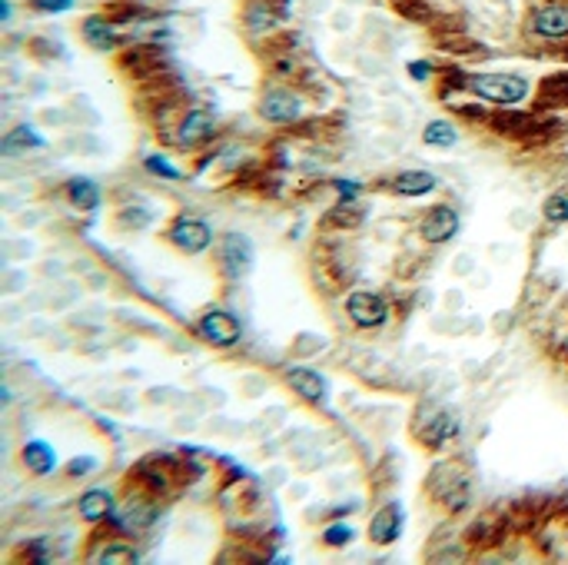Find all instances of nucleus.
Returning a JSON list of instances; mask_svg holds the SVG:
<instances>
[{"instance_id": "39448f33", "label": "nucleus", "mask_w": 568, "mask_h": 565, "mask_svg": "<svg viewBox=\"0 0 568 565\" xmlns=\"http://www.w3.org/2000/svg\"><path fill=\"white\" fill-rule=\"evenodd\" d=\"M260 117L270 120V124H293V120L303 117V100L293 90H270L260 100Z\"/></svg>"}, {"instance_id": "2eb2a0df", "label": "nucleus", "mask_w": 568, "mask_h": 565, "mask_svg": "<svg viewBox=\"0 0 568 565\" xmlns=\"http://www.w3.org/2000/svg\"><path fill=\"white\" fill-rule=\"evenodd\" d=\"M114 512V496L106 492V489H94L87 496L80 499V519L84 522H100Z\"/></svg>"}, {"instance_id": "b1692460", "label": "nucleus", "mask_w": 568, "mask_h": 565, "mask_svg": "<svg viewBox=\"0 0 568 565\" xmlns=\"http://www.w3.org/2000/svg\"><path fill=\"white\" fill-rule=\"evenodd\" d=\"M146 170H150V173H156V176H166V180H180V170L166 164V156H160V154L146 156Z\"/></svg>"}, {"instance_id": "393cba45", "label": "nucleus", "mask_w": 568, "mask_h": 565, "mask_svg": "<svg viewBox=\"0 0 568 565\" xmlns=\"http://www.w3.org/2000/svg\"><path fill=\"white\" fill-rule=\"evenodd\" d=\"M323 542L326 546H346V542H353V526H343V522H336V526H329L326 532H323Z\"/></svg>"}, {"instance_id": "a211bd4d", "label": "nucleus", "mask_w": 568, "mask_h": 565, "mask_svg": "<svg viewBox=\"0 0 568 565\" xmlns=\"http://www.w3.org/2000/svg\"><path fill=\"white\" fill-rule=\"evenodd\" d=\"M423 140L429 146H439V150H449V146L459 144V130L449 124V120H433V124H425L423 130Z\"/></svg>"}, {"instance_id": "f257e3e1", "label": "nucleus", "mask_w": 568, "mask_h": 565, "mask_svg": "<svg viewBox=\"0 0 568 565\" xmlns=\"http://www.w3.org/2000/svg\"><path fill=\"white\" fill-rule=\"evenodd\" d=\"M469 87H473L482 100L502 104V107L522 104V100L529 97V80L519 77V74H475V77L469 80Z\"/></svg>"}, {"instance_id": "1a4fd4ad", "label": "nucleus", "mask_w": 568, "mask_h": 565, "mask_svg": "<svg viewBox=\"0 0 568 565\" xmlns=\"http://www.w3.org/2000/svg\"><path fill=\"white\" fill-rule=\"evenodd\" d=\"M532 30L539 37L549 40L568 37V7L565 4H545V7H539L532 14Z\"/></svg>"}, {"instance_id": "ddd939ff", "label": "nucleus", "mask_w": 568, "mask_h": 565, "mask_svg": "<svg viewBox=\"0 0 568 565\" xmlns=\"http://www.w3.org/2000/svg\"><path fill=\"white\" fill-rule=\"evenodd\" d=\"M24 466H27L34 476H47V472H54V466H57V452H54L44 439H34V442L24 446Z\"/></svg>"}, {"instance_id": "9d476101", "label": "nucleus", "mask_w": 568, "mask_h": 565, "mask_svg": "<svg viewBox=\"0 0 568 565\" xmlns=\"http://www.w3.org/2000/svg\"><path fill=\"white\" fill-rule=\"evenodd\" d=\"M223 266L230 276H246L253 266V243L243 233H230L223 240Z\"/></svg>"}, {"instance_id": "20e7f679", "label": "nucleus", "mask_w": 568, "mask_h": 565, "mask_svg": "<svg viewBox=\"0 0 568 565\" xmlns=\"http://www.w3.org/2000/svg\"><path fill=\"white\" fill-rule=\"evenodd\" d=\"M200 336L206 342H213V346H220V350H230V346H236L243 340V326L233 312L213 310L200 320Z\"/></svg>"}, {"instance_id": "4468645a", "label": "nucleus", "mask_w": 568, "mask_h": 565, "mask_svg": "<svg viewBox=\"0 0 568 565\" xmlns=\"http://www.w3.org/2000/svg\"><path fill=\"white\" fill-rule=\"evenodd\" d=\"M435 186H439V180L425 170H405V173L395 176V193L399 196H425L433 193Z\"/></svg>"}, {"instance_id": "f8f14e48", "label": "nucleus", "mask_w": 568, "mask_h": 565, "mask_svg": "<svg viewBox=\"0 0 568 565\" xmlns=\"http://www.w3.org/2000/svg\"><path fill=\"white\" fill-rule=\"evenodd\" d=\"M160 509L150 502V499H126V506L120 509V526L130 529V532H140V529L154 526V519Z\"/></svg>"}, {"instance_id": "5701e85b", "label": "nucleus", "mask_w": 568, "mask_h": 565, "mask_svg": "<svg viewBox=\"0 0 568 565\" xmlns=\"http://www.w3.org/2000/svg\"><path fill=\"white\" fill-rule=\"evenodd\" d=\"M542 213L549 223H568V196H549Z\"/></svg>"}, {"instance_id": "aec40b11", "label": "nucleus", "mask_w": 568, "mask_h": 565, "mask_svg": "<svg viewBox=\"0 0 568 565\" xmlns=\"http://www.w3.org/2000/svg\"><path fill=\"white\" fill-rule=\"evenodd\" d=\"M280 20V14L273 10V0H253L250 4V14H246V24H250L253 30H270L273 24Z\"/></svg>"}, {"instance_id": "f3484780", "label": "nucleus", "mask_w": 568, "mask_h": 565, "mask_svg": "<svg viewBox=\"0 0 568 565\" xmlns=\"http://www.w3.org/2000/svg\"><path fill=\"white\" fill-rule=\"evenodd\" d=\"M84 37H87L90 47L96 50H110L116 47V34L110 27V20L106 17H87L84 20Z\"/></svg>"}, {"instance_id": "4be33fe9", "label": "nucleus", "mask_w": 568, "mask_h": 565, "mask_svg": "<svg viewBox=\"0 0 568 565\" xmlns=\"http://www.w3.org/2000/svg\"><path fill=\"white\" fill-rule=\"evenodd\" d=\"M94 562H104V565H120V562H136V549L126 546V542H110L96 552Z\"/></svg>"}, {"instance_id": "bb28decb", "label": "nucleus", "mask_w": 568, "mask_h": 565, "mask_svg": "<svg viewBox=\"0 0 568 565\" xmlns=\"http://www.w3.org/2000/svg\"><path fill=\"white\" fill-rule=\"evenodd\" d=\"M409 74H413V77H419V80H425L429 74H433V64H423V60H419V64H413V67H409Z\"/></svg>"}, {"instance_id": "423d86ee", "label": "nucleus", "mask_w": 568, "mask_h": 565, "mask_svg": "<svg viewBox=\"0 0 568 565\" xmlns=\"http://www.w3.org/2000/svg\"><path fill=\"white\" fill-rule=\"evenodd\" d=\"M213 114L206 107H196L190 110L184 117V124H180V130H176V146H184V150H193V146H200L203 140L213 137Z\"/></svg>"}, {"instance_id": "412c9836", "label": "nucleus", "mask_w": 568, "mask_h": 565, "mask_svg": "<svg viewBox=\"0 0 568 565\" xmlns=\"http://www.w3.org/2000/svg\"><path fill=\"white\" fill-rule=\"evenodd\" d=\"M27 146H44V140L34 134V127H17L4 137V154H24Z\"/></svg>"}, {"instance_id": "9b49d317", "label": "nucleus", "mask_w": 568, "mask_h": 565, "mask_svg": "<svg viewBox=\"0 0 568 565\" xmlns=\"http://www.w3.org/2000/svg\"><path fill=\"white\" fill-rule=\"evenodd\" d=\"M286 382L293 386V392H299L306 402H319L326 400V382L316 370H306V366H293L286 372Z\"/></svg>"}, {"instance_id": "7ed1b4c3", "label": "nucleus", "mask_w": 568, "mask_h": 565, "mask_svg": "<svg viewBox=\"0 0 568 565\" xmlns=\"http://www.w3.org/2000/svg\"><path fill=\"white\" fill-rule=\"evenodd\" d=\"M166 240H170L180 253L196 256L213 243V230H210V223H203V220H196V216H176L174 226H170V233H166Z\"/></svg>"}, {"instance_id": "6e6552de", "label": "nucleus", "mask_w": 568, "mask_h": 565, "mask_svg": "<svg viewBox=\"0 0 568 565\" xmlns=\"http://www.w3.org/2000/svg\"><path fill=\"white\" fill-rule=\"evenodd\" d=\"M399 532H403V509H399V502H389L369 522V539L376 546H393L395 539H399Z\"/></svg>"}, {"instance_id": "dca6fc26", "label": "nucleus", "mask_w": 568, "mask_h": 565, "mask_svg": "<svg viewBox=\"0 0 568 565\" xmlns=\"http://www.w3.org/2000/svg\"><path fill=\"white\" fill-rule=\"evenodd\" d=\"M459 436V422H455V416H449V412H439L429 426H425V432H423V442L425 446H433V449H439V446H445L449 439H455Z\"/></svg>"}, {"instance_id": "a878e982", "label": "nucleus", "mask_w": 568, "mask_h": 565, "mask_svg": "<svg viewBox=\"0 0 568 565\" xmlns=\"http://www.w3.org/2000/svg\"><path fill=\"white\" fill-rule=\"evenodd\" d=\"M96 462L94 459H74V462H70V476H80V472H90V469H94Z\"/></svg>"}, {"instance_id": "6ab92c4d", "label": "nucleus", "mask_w": 568, "mask_h": 565, "mask_svg": "<svg viewBox=\"0 0 568 565\" xmlns=\"http://www.w3.org/2000/svg\"><path fill=\"white\" fill-rule=\"evenodd\" d=\"M70 203L77 206V210H96V206H100V186L94 183V180H87V176H84V180H74V183H70Z\"/></svg>"}, {"instance_id": "0eeeda50", "label": "nucleus", "mask_w": 568, "mask_h": 565, "mask_svg": "<svg viewBox=\"0 0 568 565\" xmlns=\"http://www.w3.org/2000/svg\"><path fill=\"white\" fill-rule=\"evenodd\" d=\"M459 233V213L453 206H433L423 220V240L425 243H445Z\"/></svg>"}, {"instance_id": "f03ea898", "label": "nucleus", "mask_w": 568, "mask_h": 565, "mask_svg": "<svg viewBox=\"0 0 568 565\" xmlns=\"http://www.w3.org/2000/svg\"><path fill=\"white\" fill-rule=\"evenodd\" d=\"M349 320L356 322L359 330H379L389 320V302L373 290H356L346 300Z\"/></svg>"}]
</instances>
